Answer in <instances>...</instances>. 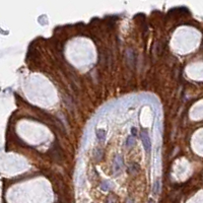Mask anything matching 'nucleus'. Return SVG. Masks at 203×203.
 Instances as JSON below:
<instances>
[{"mask_svg":"<svg viewBox=\"0 0 203 203\" xmlns=\"http://www.w3.org/2000/svg\"><path fill=\"white\" fill-rule=\"evenodd\" d=\"M140 137H141L143 146H144V149L146 151V153L149 154L150 151H151V142H150V138H149L148 133L145 132V131H142L141 134H140Z\"/></svg>","mask_w":203,"mask_h":203,"instance_id":"nucleus-1","label":"nucleus"},{"mask_svg":"<svg viewBox=\"0 0 203 203\" xmlns=\"http://www.w3.org/2000/svg\"><path fill=\"white\" fill-rule=\"evenodd\" d=\"M122 165H123L122 157L120 156H117L115 158V161H114V170H115V173H120Z\"/></svg>","mask_w":203,"mask_h":203,"instance_id":"nucleus-2","label":"nucleus"},{"mask_svg":"<svg viewBox=\"0 0 203 203\" xmlns=\"http://www.w3.org/2000/svg\"><path fill=\"white\" fill-rule=\"evenodd\" d=\"M126 58H127V60H130L128 62V64L130 65V66H134L135 65V56H134V53H133V51H131V50H129L127 54H126Z\"/></svg>","mask_w":203,"mask_h":203,"instance_id":"nucleus-3","label":"nucleus"},{"mask_svg":"<svg viewBox=\"0 0 203 203\" xmlns=\"http://www.w3.org/2000/svg\"><path fill=\"white\" fill-rule=\"evenodd\" d=\"M138 171H139L138 165L134 164V162L130 164V165H129V173L130 174H136V173H138Z\"/></svg>","mask_w":203,"mask_h":203,"instance_id":"nucleus-4","label":"nucleus"},{"mask_svg":"<svg viewBox=\"0 0 203 203\" xmlns=\"http://www.w3.org/2000/svg\"><path fill=\"white\" fill-rule=\"evenodd\" d=\"M97 136H98L99 139L105 140V137H106V132H105V130H103V129H99V130H97Z\"/></svg>","mask_w":203,"mask_h":203,"instance_id":"nucleus-5","label":"nucleus"},{"mask_svg":"<svg viewBox=\"0 0 203 203\" xmlns=\"http://www.w3.org/2000/svg\"><path fill=\"white\" fill-rule=\"evenodd\" d=\"M135 144V138H134V136H129V137L127 138V141H126V145L128 147H131V146H133Z\"/></svg>","mask_w":203,"mask_h":203,"instance_id":"nucleus-6","label":"nucleus"},{"mask_svg":"<svg viewBox=\"0 0 203 203\" xmlns=\"http://www.w3.org/2000/svg\"><path fill=\"white\" fill-rule=\"evenodd\" d=\"M158 192H160V181H156L154 182V187H153V194L157 195L158 194Z\"/></svg>","mask_w":203,"mask_h":203,"instance_id":"nucleus-7","label":"nucleus"},{"mask_svg":"<svg viewBox=\"0 0 203 203\" xmlns=\"http://www.w3.org/2000/svg\"><path fill=\"white\" fill-rule=\"evenodd\" d=\"M105 203H116V197L113 196V195H111L108 198H107V200Z\"/></svg>","mask_w":203,"mask_h":203,"instance_id":"nucleus-8","label":"nucleus"},{"mask_svg":"<svg viewBox=\"0 0 203 203\" xmlns=\"http://www.w3.org/2000/svg\"><path fill=\"white\" fill-rule=\"evenodd\" d=\"M126 203H134V201H133V199L129 198V199H127V200H126Z\"/></svg>","mask_w":203,"mask_h":203,"instance_id":"nucleus-9","label":"nucleus"},{"mask_svg":"<svg viewBox=\"0 0 203 203\" xmlns=\"http://www.w3.org/2000/svg\"><path fill=\"white\" fill-rule=\"evenodd\" d=\"M148 203H154V202H153V200H149Z\"/></svg>","mask_w":203,"mask_h":203,"instance_id":"nucleus-10","label":"nucleus"}]
</instances>
